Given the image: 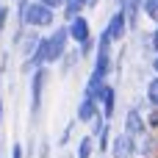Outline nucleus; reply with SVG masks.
<instances>
[{
    "label": "nucleus",
    "instance_id": "obj_12",
    "mask_svg": "<svg viewBox=\"0 0 158 158\" xmlns=\"http://www.w3.org/2000/svg\"><path fill=\"white\" fill-rule=\"evenodd\" d=\"M75 158H94V139L86 133L78 139V147H75Z\"/></svg>",
    "mask_w": 158,
    "mask_h": 158
},
{
    "label": "nucleus",
    "instance_id": "obj_11",
    "mask_svg": "<svg viewBox=\"0 0 158 158\" xmlns=\"http://www.w3.org/2000/svg\"><path fill=\"white\" fill-rule=\"evenodd\" d=\"M86 6H92V0H64V6H61V11H64V19L69 22L72 17L83 14V8H86Z\"/></svg>",
    "mask_w": 158,
    "mask_h": 158
},
{
    "label": "nucleus",
    "instance_id": "obj_5",
    "mask_svg": "<svg viewBox=\"0 0 158 158\" xmlns=\"http://www.w3.org/2000/svg\"><path fill=\"white\" fill-rule=\"evenodd\" d=\"M108 153L111 158H136V139L128 136V133H117L111 136V144H108Z\"/></svg>",
    "mask_w": 158,
    "mask_h": 158
},
{
    "label": "nucleus",
    "instance_id": "obj_8",
    "mask_svg": "<svg viewBox=\"0 0 158 158\" xmlns=\"http://www.w3.org/2000/svg\"><path fill=\"white\" fill-rule=\"evenodd\" d=\"M97 111H100L97 100H92V97L81 94V100H78V108H75V122H81V125H89V122H92V117H94Z\"/></svg>",
    "mask_w": 158,
    "mask_h": 158
},
{
    "label": "nucleus",
    "instance_id": "obj_15",
    "mask_svg": "<svg viewBox=\"0 0 158 158\" xmlns=\"http://www.w3.org/2000/svg\"><path fill=\"white\" fill-rule=\"evenodd\" d=\"M144 119H147V131L150 133H158V108H150L144 114Z\"/></svg>",
    "mask_w": 158,
    "mask_h": 158
},
{
    "label": "nucleus",
    "instance_id": "obj_7",
    "mask_svg": "<svg viewBox=\"0 0 158 158\" xmlns=\"http://www.w3.org/2000/svg\"><path fill=\"white\" fill-rule=\"evenodd\" d=\"M131 28H128V14H125V8H117L111 17H108V25H106V33L111 36V42L117 44V42H122L125 39V33H128Z\"/></svg>",
    "mask_w": 158,
    "mask_h": 158
},
{
    "label": "nucleus",
    "instance_id": "obj_22",
    "mask_svg": "<svg viewBox=\"0 0 158 158\" xmlns=\"http://www.w3.org/2000/svg\"><path fill=\"white\" fill-rule=\"evenodd\" d=\"M153 69H156V75H158V53H156V58H153Z\"/></svg>",
    "mask_w": 158,
    "mask_h": 158
},
{
    "label": "nucleus",
    "instance_id": "obj_6",
    "mask_svg": "<svg viewBox=\"0 0 158 158\" xmlns=\"http://www.w3.org/2000/svg\"><path fill=\"white\" fill-rule=\"evenodd\" d=\"M122 133H128V136H133V139H139V136H144L147 133V119H144V114H142V108H128V114H125V122H122Z\"/></svg>",
    "mask_w": 158,
    "mask_h": 158
},
{
    "label": "nucleus",
    "instance_id": "obj_4",
    "mask_svg": "<svg viewBox=\"0 0 158 158\" xmlns=\"http://www.w3.org/2000/svg\"><path fill=\"white\" fill-rule=\"evenodd\" d=\"M67 36H69V42H72L75 47L83 44V42H89V39H92V25H89V19H86L83 14L72 17V19L67 22Z\"/></svg>",
    "mask_w": 158,
    "mask_h": 158
},
{
    "label": "nucleus",
    "instance_id": "obj_3",
    "mask_svg": "<svg viewBox=\"0 0 158 158\" xmlns=\"http://www.w3.org/2000/svg\"><path fill=\"white\" fill-rule=\"evenodd\" d=\"M47 39V67L50 64H58L61 58H64V53H67V47H69V36H67V25H58L50 36H44Z\"/></svg>",
    "mask_w": 158,
    "mask_h": 158
},
{
    "label": "nucleus",
    "instance_id": "obj_1",
    "mask_svg": "<svg viewBox=\"0 0 158 158\" xmlns=\"http://www.w3.org/2000/svg\"><path fill=\"white\" fill-rule=\"evenodd\" d=\"M17 19L22 28L31 31H42V28H53L56 22V11L42 6L39 0H17Z\"/></svg>",
    "mask_w": 158,
    "mask_h": 158
},
{
    "label": "nucleus",
    "instance_id": "obj_24",
    "mask_svg": "<svg viewBox=\"0 0 158 158\" xmlns=\"http://www.w3.org/2000/svg\"><path fill=\"white\" fill-rule=\"evenodd\" d=\"M0 128H3V103H0Z\"/></svg>",
    "mask_w": 158,
    "mask_h": 158
},
{
    "label": "nucleus",
    "instance_id": "obj_19",
    "mask_svg": "<svg viewBox=\"0 0 158 158\" xmlns=\"http://www.w3.org/2000/svg\"><path fill=\"white\" fill-rule=\"evenodd\" d=\"M11 158H25V147H22V142H14V144H11Z\"/></svg>",
    "mask_w": 158,
    "mask_h": 158
},
{
    "label": "nucleus",
    "instance_id": "obj_9",
    "mask_svg": "<svg viewBox=\"0 0 158 158\" xmlns=\"http://www.w3.org/2000/svg\"><path fill=\"white\" fill-rule=\"evenodd\" d=\"M100 114L111 122V117H114V111H117V89L111 86V83H106L103 86V92H100Z\"/></svg>",
    "mask_w": 158,
    "mask_h": 158
},
{
    "label": "nucleus",
    "instance_id": "obj_21",
    "mask_svg": "<svg viewBox=\"0 0 158 158\" xmlns=\"http://www.w3.org/2000/svg\"><path fill=\"white\" fill-rule=\"evenodd\" d=\"M42 6H47V8H53V11H58L61 6H64V0H39Z\"/></svg>",
    "mask_w": 158,
    "mask_h": 158
},
{
    "label": "nucleus",
    "instance_id": "obj_16",
    "mask_svg": "<svg viewBox=\"0 0 158 158\" xmlns=\"http://www.w3.org/2000/svg\"><path fill=\"white\" fill-rule=\"evenodd\" d=\"M8 17H11V8L0 0V33L6 31V25H8Z\"/></svg>",
    "mask_w": 158,
    "mask_h": 158
},
{
    "label": "nucleus",
    "instance_id": "obj_25",
    "mask_svg": "<svg viewBox=\"0 0 158 158\" xmlns=\"http://www.w3.org/2000/svg\"><path fill=\"white\" fill-rule=\"evenodd\" d=\"M156 158H158V136H156Z\"/></svg>",
    "mask_w": 158,
    "mask_h": 158
},
{
    "label": "nucleus",
    "instance_id": "obj_13",
    "mask_svg": "<svg viewBox=\"0 0 158 158\" xmlns=\"http://www.w3.org/2000/svg\"><path fill=\"white\" fill-rule=\"evenodd\" d=\"M142 11H144V17L150 22L158 25V0H142Z\"/></svg>",
    "mask_w": 158,
    "mask_h": 158
},
{
    "label": "nucleus",
    "instance_id": "obj_2",
    "mask_svg": "<svg viewBox=\"0 0 158 158\" xmlns=\"http://www.w3.org/2000/svg\"><path fill=\"white\" fill-rule=\"evenodd\" d=\"M44 86H47V67H36L31 72V119H36L42 114Z\"/></svg>",
    "mask_w": 158,
    "mask_h": 158
},
{
    "label": "nucleus",
    "instance_id": "obj_17",
    "mask_svg": "<svg viewBox=\"0 0 158 158\" xmlns=\"http://www.w3.org/2000/svg\"><path fill=\"white\" fill-rule=\"evenodd\" d=\"M92 50H94V36H92L89 42H83V44H78V53H81V58H86V56H92Z\"/></svg>",
    "mask_w": 158,
    "mask_h": 158
},
{
    "label": "nucleus",
    "instance_id": "obj_18",
    "mask_svg": "<svg viewBox=\"0 0 158 158\" xmlns=\"http://www.w3.org/2000/svg\"><path fill=\"white\" fill-rule=\"evenodd\" d=\"M72 128H75V119L64 128V133H61V139H58V147H64V144H69V139H72Z\"/></svg>",
    "mask_w": 158,
    "mask_h": 158
},
{
    "label": "nucleus",
    "instance_id": "obj_14",
    "mask_svg": "<svg viewBox=\"0 0 158 158\" xmlns=\"http://www.w3.org/2000/svg\"><path fill=\"white\" fill-rule=\"evenodd\" d=\"M147 103L150 108H158V75L147 81Z\"/></svg>",
    "mask_w": 158,
    "mask_h": 158
},
{
    "label": "nucleus",
    "instance_id": "obj_20",
    "mask_svg": "<svg viewBox=\"0 0 158 158\" xmlns=\"http://www.w3.org/2000/svg\"><path fill=\"white\" fill-rule=\"evenodd\" d=\"M36 153H39V158H50V142H47V139H42V144H39V150H36Z\"/></svg>",
    "mask_w": 158,
    "mask_h": 158
},
{
    "label": "nucleus",
    "instance_id": "obj_10",
    "mask_svg": "<svg viewBox=\"0 0 158 158\" xmlns=\"http://www.w3.org/2000/svg\"><path fill=\"white\" fill-rule=\"evenodd\" d=\"M39 31H31V28H25V33H22V39H19V50H22V56L28 58L33 50H36V44H39Z\"/></svg>",
    "mask_w": 158,
    "mask_h": 158
},
{
    "label": "nucleus",
    "instance_id": "obj_23",
    "mask_svg": "<svg viewBox=\"0 0 158 158\" xmlns=\"http://www.w3.org/2000/svg\"><path fill=\"white\" fill-rule=\"evenodd\" d=\"M117 3V8H125V0H114Z\"/></svg>",
    "mask_w": 158,
    "mask_h": 158
}]
</instances>
